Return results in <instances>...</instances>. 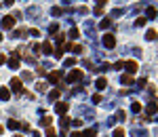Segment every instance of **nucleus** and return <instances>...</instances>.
Segmentation results:
<instances>
[{
    "label": "nucleus",
    "instance_id": "obj_19",
    "mask_svg": "<svg viewBox=\"0 0 158 137\" xmlns=\"http://www.w3.org/2000/svg\"><path fill=\"white\" fill-rule=\"evenodd\" d=\"M146 38H148V40H154V38H156V30H148V32H146Z\"/></svg>",
    "mask_w": 158,
    "mask_h": 137
},
{
    "label": "nucleus",
    "instance_id": "obj_5",
    "mask_svg": "<svg viewBox=\"0 0 158 137\" xmlns=\"http://www.w3.org/2000/svg\"><path fill=\"white\" fill-rule=\"evenodd\" d=\"M8 87H11L13 91H17V93L23 91V82H21V78H17V76H15V78H11V85H8Z\"/></svg>",
    "mask_w": 158,
    "mask_h": 137
},
{
    "label": "nucleus",
    "instance_id": "obj_11",
    "mask_svg": "<svg viewBox=\"0 0 158 137\" xmlns=\"http://www.w3.org/2000/svg\"><path fill=\"white\" fill-rule=\"evenodd\" d=\"M59 80H61V72H59V70L49 74V82H59Z\"/></svg>",
    "mask_w": 158,
    "mask_h": 137
},
{
    "label": "nucleus",
    "instance_id": "obj_37",
    "mask_svg": "<svg viewBox=\"0 0 158 137\" xmlns=\"http://www.w3.org/2000/svg\"><path fill=\"white\" fill-rule=\"evenodd\" d=\"M15 137H23V135H21V133H17V135H15Z\"/></svg>",
    "mask_w": 158,
    "mask_h": 137
},
{
    "label": "nucleus",
    "instance_id": "obj_6",
    "mask_svg": "<svg viewBox=\"0 0 158 137\" xmlns=\"http://www.w3.org/2000/svg\"><path fill=\"white\" fill-rule=\"evenodd\" d=\"M122 68H124V70L133 76V74L137 72V61H124V63H122Z\"/></svg>",
    "mask_w": 158,
    "mask_h": 137
},
{
    "label": "nucleus",
    "instance_id": "obj_4",
    "mask_svg": "<svg viewBox=\"0 0 158 137\" xmlns=\"http://www.w3.org/2000/svg\"><path fill=\"white\" fill-rule=\"evenodd\" d=\"M101 42H103L106 48H114V46H116V38H114L112 34H103V40H101Z\"/></svg>",
    "mask_w": 158,
    "mask_h": 137
},
{
    "label": "nucleus",
    "instance_id": "obj_25",
    "mask_svg": "<svg viewBox=\"0 0 158 137\" xmlns=\"http://www.w3.org/2000/svg\"><path fill=\"white\" fill-rule=\"evenodd\" d=\"M36 91L44 93V91H46V82H38V85H36Z\"/></svg>",
    "mask_w": 158,
    "mask_h": 137
},
{
    "label": "nucleus",
    "instance_id": "obj_2",
    "mask_svg": "<svg viewBox=\"0 0 158 137\" xmlns=\"http://www.w3.org/2000/svg\"><path fill=\"white\" fill-rule=\"evenodd\" d=\"M0 25H2L4 30H13V28H15V17H11V15H6V17H2V21H0Z\"/></svg>",
    "mask_w": 158,
    "mask_h": 137
},
{
    "label": "nucleus",
    "instance_id": "obj_20",
    "mask_svg": "<svg viewBox=\"0 0 158 137\" xmlns=\"http://www.w3.org/2000/svg\"><path fill=\"white\" fill-rule=\"evenodd\" d=\"M131 110H133V112H141V103H139V101H133V103H131Z\"/></svg>",
    "mask_w": 158,
    "mask_h": 137
},
{
    "label": "nucleus",
    "instance_id": "obj_24",
    "mask_svg": "<svg viewBox=\"0 0 158 137\" xmlns=\"http://www.w3.org/2000/svg\"><path fill=\"white\" fill-rule=\"evenodd\" d=\"M46 137H57V131H55L53 127H49V129H46Z\"/></svg>",
    "mask_w": 158,
    "mask_h": 137
},
{
    "label": "nucleus",
    "instance_id": "obj_27",
    "mask_svg": "<svg viewBox=\"0 0 158 137\" xmlns=\"http://www.w3.org/2000/svg\"><path fill=\"white\" fill-rule=\"evenodd\" d=\"M114 137H124V129H114Z\"/></svg>",
    "mask_w": 158,
    "mask_h": 137
},
{
    "label": "nucleus",
    "instance_id": "obj_18",
    "mask_svg": "<svg viewBox=\"0 0 158 137\" xmlns=\"http://www.w3.org/2000/svg\"><path fill=\"white\" fill-rule=\"evenodd\" d=\"M146 21H148L146 17H137V19H135V25H137V28H143V25H146Z\"/></svg>",
    "mask_w": 158,
    "mask_h": 137
},
{
    "label": "nucleus",
    "instance_id": "obj_21",
    "mask_svg": "<svg viewBox=\"0 0 158 137\" xmlns=\"http://www.w3.org/2000/svg\"><path fill=\"white\" fill-rule=\"evenodd\" d=\"M49 99H51V101L59 99V91H57V89H55V91H51V93H49Z\"/></svg>",
    "mask_w": 158,
    "mask_h": 137
},
{
    "label": "nucleus",
    "instance_id": "obj_7",
    "mask_svg": "<svg viewBox=\"0 0 158 137\" xmlns=\"http://www.w3.org/2000/svg\"><path fill=\"white\" fill-rule=\"evenodd\" d=\"M55 112L63 116V114L68 112V103H66V101H57V103H55Z\"/></svg>",
    "mask_w": 158,
    "mask_h": 137
},
{
    "label": "nucleus",
    "instance_id": "obj_32",
    "mask_svg": "<svg viewBox=\"0 0 158 137\" xmlns=\"http://www.w3.org/2000/svg\"><path fill=\"white\" fill-rule=\"evenodd\" d=\"M21 131H30V125L28 122H21Z\"/></svg>",
    "mask_w": 158,
    "mask_h": 137
},
{
    "label": "nucleus",
    "instance_id": "obj_29",
    "mask_svg": "<svg viewBox=\"0 0 158 137\" xmlns=\"http://www.w3.org/2000/svg\"><path fill=\"white\" fill-rule=\"evenodd\" d=\"M51 13H53V15H61V8H59V6H53Z\"/></svg>",
    "mask_w": 158,
    "mask_h": 137
},
{
    "label": "nucleus",
    "instance_id": "obj_15",
    "mask_svg": "<svg viewBox=\"0 0 158 137\" xmlns=\"http://www.w3.org/2000/svg\"><path fill=\"white\" fill-rule=\"evenodd\" d=\"M8 129H15V131H17V129H21V122H19V120H13V118H11V120H8Z\"/></svg>",
    "mask_w": 158,
    "mask_h": 137
},
{
    "label": "nucleus",
    "instance_id": "obj_1",
    "mask_svg": "<svg viewBox=\"0 0 158 137\" xmlns=\"http://www.w3.org/2000/svg\"><path fill=\"white\" fill-rule=\"evenodd\" d=\"M84 78V72H80V70H72L70 74H68V82H78Z\"/></svg>",
    "mask_w": 158,
    "mask_h": 137
},
{
    "label": "nucleus",
    "instance_id": "obj_38",
    "mask_svg": "<svg viewBox=\"0 0 158 137\" xmlns=\"http://www.w3.org/2000/svg\"><path fill=\"white\" fill-rule=\"evenodd\" d=\"M0 133H2V125H0Z\"/></svg>",
    "mask_w": 158,
    "mask_h": 137
},
{
    "label": "nucleus",
    "instance_id": "obj_34",
    "mask_svg": "<svg viewBox=\"0 0 158 137\" xmlns=\"http://www.w3.org/2000/svg\"><path fill=\"white\" fill-rule=\"evenodd\" d=\"M4 2H6V6H13V2H15V0H4Z\"/></svg>",
    "mask_w": 158,
    "mask_h": 137
},
{
    "label": "nucleus",
    "instance_id": "obj_16",
    "mask_svg": "<svg viewBox=\"0 0 158 137\" xmlns=\"http://www.w3.org/2000/svg\"><path fill=\"white\" fill-rule=\"evenodd\" d=\"M146 15H148L146 19H154V17H156V8H154V6H148V13H146Z\"/></svg>",
    "mask_w": 158,
    "mask_h": 137
},
{
    "label": "nucleus",
    "instance_id": "obj_14",
    "mask_svg": "<svg viewBox=\"0 0 158 137\" xmlns=\"http://www.w3.org/2000/svg\"><path fill=\"white\" fill-rule=\"evenodd\" d=\"M95 87H97L99 91H103V89L108 87V80H106V78H97V82H95Z\"/></svg>",
    "mask_w": 158,
    "mask_h": 137
},
{
    "label": "nucleus",
    "instance_id": "obj_39",
    "mask_svg": "<svg viewBox=\"0 0 158 137\" xmlns=\"http://www.w3.org/2000/svg\"><path fill=\"white\" fill-rule=\"evenodd\" d=\"M0 40H2V34H0Z\"/></svg>",
    "mask_w": 158,
    "mask_h": 137
},
{
    "label": "nucleus",
    "instance_id": "obj_10",
    "mask_svg": "<svg viewBox=\"0 0 158 137\" xmlns=\"http://www.w3.org/2000/svg\"><path fill=\"white\" fill-rule=\"evenodd\" d=\"M146 112H148V116L156 114V112H158V103H156V101H150V103H148V108H146Z\"/></svg>",
    "mask_w": 158,
    "mask_h": 137
},
{
    "label": "nucleus",
    "instance_id": "obj_13",
    "mask_svg": "<svg viewBox=\"0 0 158 137\" xmlns=\"http://www.w3.org/2000/svg\"><path fill=\"white\" fill-rule=\"evenodd\" d=\"M110 25H112V19H110V17H103V19L99 21V28H101V30H106V28H110Z\"/></svg>",
    "mask_w": 158,
    "mask_h": 137
},
{
    "label": "nucleus",
    "instance_id": "obj_35",
    "mask_svg": "<svg viewBox=\"0 0 158 137\" xmlns=\"http://www.w3.org/2000/svg\"><path fill=\"white\" fill-rule=\"evenodd\" d=\"M97 2H99V6H101V4H106V2H108V0H97Z\"/></svg>",
    "mask_w": 158,
    "mask_h": 137
},
{
    "label": "nucleus",
    "instance_id": "obj_23",
    "mask_svg": "<svg viewBox=\"0 0 158 137\" xmlns=\"http://www.w3.org/2000/svg\"><path fill=\"white\" fill-rule=\"evenodd\" d=\"M40 125H42V127H51V116H44V118L40 120Z\"/></svg>",
    "mask_w": 158,
    "mask_h": 137
},
{
    "label": "nucleus",
    "instance_id": "obj_17",
    "mask_svg": "<svg viewBox=\"0 0 158 137\" xmlns=\"http://www.w3.org/2000/svg\"><path fill=\"white\" fill-rule=\"evenodd\" d=\"M8 97H11V91H8L6 87H4V89H0V99H8Z\"/></svg>",
    "mask_w": 158,
    "mask_h": 137
},
{
    "label": "nucleus",
    "instance_id": "obj_12",
    "mask_svg": "<svg viewBox=\"0 0 158 137\" xmlns=\"http://www.w3.org/2000/svg\"><path fill=\"white\" fill-rule=\"evenodd\" d=\"M120 82H122V85H126V87H131V85L135 82V78H133L131 74H124V76L120 78Z\"/></svg>",
    "mask_w": 158,
    "mask_h": 137
},
{
    "label": "nucleus",
    "instance_id": "obj_31",
    "mask_svg": "<svg viewBox=\"0 0 158 137\" xmlns=\"http://www.w3.org/2000/svg\"><path fill=\"white\" fill-rule=\"evenodd\" d=\"M101 101V95H93V103H99Z\"/></svg>",
    "mask_w": 158,
    "mask_h": 137
},
{
    "label": "nucleus",
    "instance_id": "obj_3",
    "mask_svg": "<svg viewBox=\"0 0 158 137\" xmlns=\"http://www.w3.org/2000/svg\"><path fill=\"white\" fill-rule=\"evenodd\" d=\"M19 57H21L19 53H13V55L6 59V63H8V68H11V70H17V68H19Z\"/></svg>",
    "mask_w": 158,
    "mask_h": 137
},
{
    "label": "nucleus",
    "instance_id": "obj_33",
    "mask_svg": "<svg viewBox=\"0 0 158 137\" xmlns=\"http://www.w3.org/2000/svg\"><path fill=\"white\" fill-rule=\"evenodd\" d=\"M2 63H6V55H2V53H0V65H2Z\"/></svg>",
    "mask_w": 158,
    "mask_h": 137
},
{
    "label": "nucleus",
    "instance_id": "obj_28",
    "mask_svg": "<svg viewBox=\"0 0 158 137\" xmlns=\"http://www.w3.org/2000/svg\"><path fill=\"white\" fill-rule=\"evenodd\" d=\"M70 38H78V30H76V28L70 30Z\"/></svg>",
    "mask_w": 158,
    "mask_h": 137
},
{
    "label": "nucleus",
    "instance_id": "obj_26",
    "mask_svg": "<svg viewBox=\"0 0 158 137\" xmlns=\"http://www.w3.org/2000/svg\"><path fill=\"white\" fill-rule=\"evenodd\" d=\"M82 137H95V129H86V131L82 133Z\"/></svg>",
    "mask_w": 158,
    "mask_h": 137
},
{
    "label": "nucleus",
    "instance_id": "obj_30",
    "mask_svg": "<svg viewBox=\"0 0 158 137\" xmlns=\"http://www.w3.org/2000/svg\"><path fill=\"white\" fill-rule=\"evenodd\" d=\"M55 42H57V45H63V36H61V34H59V36H57V38H55Z\"/></svg>",
    "mask_w": 158,
    "mask_h": 137
},
{
    "label": "nucleus",
    "instance_id": "obj_9",
    "mask_svg": "<svg viewBox=\"0 0 158 137\" xmlns=\"http://www.w3.org/2000/svg\"><path fill=\"white\" fill-rule=\"evenodd\" d=\"M40 51H42L44 55H53V45H51V40H44L42 46H40Z\"/></svg>",
    "mask_w": 158,
    "mask_h": 137
},
{
    "label": "nucleus",
    "instance_id": "obj_8",
    "mask_svg": "<svg viewBox=\"0 0 158 137\" xmlns=\"http://www.w3.org/2000/svg\"><path fill=\"white\" fill-rule=\"evenodd\" d=\"M63 51H72V53H82V46L76 45V42H68L63 46Z\"/></svg>",
    "mask_w": 158,
    "mask_h": 137
},
{
    "label": "nucleus",
    "instance_id": "obj_22",
    "mask_svg": "<svg viewBox=\"0 0 158 137\" xmlns=\"http://www.w3.org/2000/svg\"><path fill=\"white\" fill-rule=\"evenodd\" d=\"M74 63H76V59H74V57H70V59H66V61H63V65H66V68H72Z\"/></svg>",
    "mask_w": 158,
    "mask_h": 137
},
{
    "label": "nucleus",
    "instance_id": "obj_36",
    "mask_svg": "<svg viewBox=\"0 0 158 137\" xmlns=\"http://www.w3.org/2000/svg\"><path fill=\"white\" fill-rule=\"evenodd\" d=\"M70 137H82V135H80V133H72Z\"/></svg>",
    "mask_w": 158,
    "mask_h": 137
}]
</instances>
